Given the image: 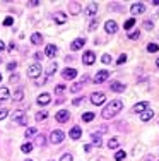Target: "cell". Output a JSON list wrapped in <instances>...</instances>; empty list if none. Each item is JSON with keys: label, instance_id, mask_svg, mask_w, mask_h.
Wrapping results in <instances>:
<instances>
[{"label": "cell", "instance_id": "1", "mask_svg": "<svg viewBox=\"0 0 159 161\" xmlns=\"http://www.w3.org/2000/svg\"><path fill=\"white\" fill-rule=\"evenodd\" d=\"M122 108H123V101H120V99H113V101H110V103L103 108L101 117L106 118V120H110V118H113L117 113L122 112Z\"/></svg>", "mask_w": 159, "mask_h": 161}, {"label": "cell", "instance_id": "2", "mask_svg": "<svg viewBox=\"0 0 159 161\" xmlns=\"http://www.w3.org/2000/svg\"><path fill=\"white\" fill-rule=\"evenodd\" d=\"M41 72H43V67H41V63L40 62H34V63H31L28 67V77H31V79H38V77L41 76Z\"/></svg>", "mask_w": 159, "mask_h": 161}, {"label": "cell", "instance_id": "3", "mask_svg": "<svg viewBox=\"0 0 159 161\" xmlns=\"http://www.w3.org/2000/svg\"><path fill=\"white\" fill-rule=\"evenodd\" d=\"M89 99L94 106H101L103 103H106V94L104 93H92Z\"/></svg>", "mask_w": 159, "mask_h": 161}, {"label": "cell", "instance_id": "4", "mask_svg": "<svg viewBox=\"0 0 159 161\" xmlns=\"http://www.w3.org/2000/svg\"><path fill=\"white\" fill-rule=\"evenodd\" d=\"M63 139H65V134H63V130L55 129L53 132L50 134V140H51V144H62Z\"/></svg>", "mask_w": 159, "mask_h": 161}, {"label": "cell", "instance_id": "5", "mask_svg": "<svg viewBox=\"0 0 159 161\" xmlns=\"http://www.w3.org/2000/svg\"><path fill=\"white\" fill-rule=\"evenodd\" d=\"M94 62H96V53L92 50H86L82 55V63L84 65H92Z\"/></svg>", "mask_w": 159, "mask_h": 161}, {"label": "cell", "instance_id": "6", "mask_svg": "<svg viewBox=\"0 0 159 161\" xmlns=\"http://www.w3.org/2000/svg\"><path fill=\"white\" fill-rule=\"evenodd\" d=\"M130 12H132V15L144 14V12H145V4H142V2H135V4H132Z\"/></svg>", "mask_w": 159, "mask_h": 161}, {"label": "cell", "instance_id": "7", "mask_svg": "<svg viewBox=\"0 0 159 161\" xmlns=\"http://www.w3.org/2000/svg\"><path fill=\"white\" fill-rule=\"evenodd\" d=\"M75 76H77V70L72 69V67H67V69L62 70V77L65 81H72V79H75Z\"/></svg>", "mask_w": 159, "mask_h": 161}, {"label": "cell", "instance_id": "8", "mask_svg": "<svg viewBox=\"0 0 159 161\" xmlns=\"http://www.w3.org/2000/svg\"><path fill=\"white\" fill-rule=\"evenodd\" d=\"M36 103L40 106H46V105L51 103V96H50L48 93H41V94L38 96V99H36Z\"/></svg>", "mask_w": 159, "mask_h": 161}, {"label": "cell", "instance_id": "9", "mask_svg": "<svg viewBox=\"0 0 159 161\" xmlns=\"http://www.w3.org/2000/svg\"><path fill=\"white\" fill-rule=\"evenodd\" d=\"M84 45H86V38H82V36H81V38H75L74 41L70 43V50H72V51H77V50L82 48Z\"/></svg>", "mask_w": 159, "mask_h": 161}, {"label": "cell", "instance_id": "10", "mask_svg": "<svg viewBox=\"0 0 159 161\" xmlns=\"http://www.w3.org/2000/svg\"><path fill=\"white\" fill-rule=\"evenodd\" d=\"M108 77H110V72H108V70H99L96 76H94V79H92V81H94L96 84H101V82H104Z\"/></svg>", "mask_w": 159, "mask_h": 161}, {"label": "cell", "instance_id": "11", "mask_svg": "<svg viewBox=\"0 0 159 161\" xmlns=\"http://www.w3.org/2000/svg\"><path fill=\"white\" fill-rule=\"evenodd\" d=\"M55 118H56V122H58V124H65V122L70 118L69 110H60V112L55 115Z\"/></svg>", "mask_w": 159, "mask_h": 161}, {"label": "cell", "instance_id": "12", "mask_svg": "<svg viewBox=\"0 0 159 161\" xmlns=\"http://www.w3.org/2000/svg\"><path fill=\"white\" fill-rule=\"evenodd\" d=\"M104 31L108 33V35H115L118 31V24L115 21H106V24H104Z\"/></svg>", "mask_w": 159, "mask_h": 161}, {"label": "cell", "instance_id": "13", "mask_svg": "<svg viewBox=\"0 0 159 161\" xmlns=\"http://www.w3.org/2000/svg\"><path fill=\"white\" fill-rule=\"evenodd\" d=\"M69 135H70V139H74V140L81 139V137H82V129H81L79 125L72 127V129H70V132H69Z\"/></svg>", "mask_w": 159, "mask_h": 161}, {"label": "cell", "instance_id": "14", "mask_svg": "<svg viewBox=\"0 0 159 161\" xmlns=\"http://www.w3.org/2000/svg\"><path fill=\"white\" fill-rule=\"evenodd\" d=\"M56 53H58V48H56L55 45H46V48H45V55L48 57V58H55Z\"/></svg>", "mask_w": 159, "mask_h": 161}, {"label": "cell", "instance_id": "15", "mask_svg": "<svg viewBox=\"0 0 159 161\" xmlns=\"http://www.w3.org/2000/svg\"><path fill=\"white\" fill-rule=\"evenodd\" d=\"M110 89L111 91H115V93H123L125 89H127V86L122 84V82H118V81H113L110 84Z\"/></svg>", "mask_w": 159, "mask_h": 161}, {"label": "cell", "instance_id": "16", "mask_svg": "<svg viewBox=\"0 0 159 161\" xmlns=\"http://www.w3.org/2000/svg\"><path fill=\"white\" fill-rule=\"evenodd\" d=\"M53 21H55L56 24H65V22H67V14H65V12H55V14H53Z\"/></svg>", "mask_w": 159, "mask_h": 161}, {"label": "cell", "instance_id": "17", "mask_svg": "<svg viewBox=\"0 0 159 161\" xmlns=\"http://www.w3.org/2000/svg\"><path fill=\"white\" fill-rule=\"evenodd\" d=\"M84 14L87 15V17L96 15L97 14V5H96V4H91V5H87V7H86V10H84Z\"/></svg>", "mask_w": 159, "mask_h": 161}, {"label": "cell", "instance_id": "18", "mask_svg": "<svg viewBox=\"0 0 159 161\" xmlns=\"http://www.w3.org/2000/svg\"><path fill=\"white\" fill-rule=\"evenodd\" d=\"M69 10H70V14L72 15H79L81 14V10H82V7H81L77 2H72V4L69 5Z\"/></svg>", "mask_w": 159, "mask_h": 161}, {"label": "cell", "instance_id": "19", "mask_svg": "<svg viewBox=\"0 0 159 161\" xmlns=\"http://www.w3.org/2000/svg\"><path fill=\"white\" fill-rule=\"evenodd\" d=\"M152 117H154V112H152L151 108H147L145 112L140 113V120L142 122H149V120H152Z\"/></svg>", "mask_w": 159, "mask_h": 161}, {"label": "cell", "instance_id": "20", "mask_svg": "<svg viewBox=\"0 0 159 161\" xmlns=\"http://www.w3.org/2000/svg\"><path fill=\"white\" fill-rule=\"evenodd\" d=\"M22 98H24V91H22V89H15L14 94H12V101H15V103H21Z\"/></svg>", "mask_w": 159, "mask_h": 161}, {"label": "cell", "instance_id": "21", "mask_svg": "<svg viewBox=\"0 0 159 161\" xmlns=\"http://www.w3.org/2000/svg\"><path fill=\"white\" fill-rule=\"evenodd\" d=\"M31 43H33V45H41L43 43V35L41 33H33V35H31Z\"/></svg>", "mask_w": 159, "mask_h": 161}, {"label": "cell", "instance_id": "22", "mask_svg": "<svg viewBox=\"0 0 159 161\" xmlns=\"http://www.w3.org/2000/svg\"><path fill=\"white\" fill-rule=\"evenodd\" d=\"M147 110V101H140V103H137V105L133 106V112L135 113H142Z\"/></svg>", "mask_w": 159, "mask_h": 161}, {"label": "cell", "instance_id": "23", "mask_svg": "<svg viewBox=\"0 0 159 161\" xmlns=\"http://www.w3.org/2000/svg\"><path fill=\"white\" fill-rule=\"evenodd\" d=\"M9 98H10L9 87H5V86H0V101H4V99H9Z\"/></svg>", "mask_w": 159, "mask_h": 161}, {"label": "cell", "instance_id": "24", "mask_svg": "<svg viewBox=\"0 0 159 161\" xmlns=\"http://www.w3.org/2000/svg\"><path fill=\"white\" fill-rule=\"evenodd\" d=\"M106 146L110 147V149H118V147H120V140H118V137H111V139L106 142Z\"/></svg>", "mask_w": 159, "mask_h": 161}, {"label": "cell", "instance_id": "25", "mask_svg": "<svg viewBox=\"0 0 159 161\" xmlns=\"http://www.w3.org/2000/svg\"><path fill=\"white\" fill-rule=\"evenodd\" d=\"M56 69H58V65H56V62H50V65H48V69H46V76H53L56 72Z\"/></svg>", "mask_w": 159, "mask_h": 161}, {"label": "cell", "instance_id": "26", "mask_svg": "<svg viewBox=\"0 0 159 161\" xmlns=\"http://www.w3.org/2000/svg\"><path fill=\"white\" fill-rule=\"evenodd\" d=\"M92 142H94V146H96V147H101V146H103V142H101V132L92 134Z\"/></svg>", "mask_w": 159, "mask_h": 161}, {"label": "cell", "instance_id": "27", "mask_svg": "<svg viewBox=\"0 0 159 161\" xmlns=\"http://www.w3.org/2000/svg\"><path fill=\"white\" fill-rule=\"evenodd\" d=\"M26 137H33V135H38V129L36 127H28V130L24 132Z\"/></svg>", "mask_w": 159, "mask_h": 161}, {"label": "cell", "instance_id": "28", "mask_svg": "<svg viewBox=\"0 0 159 161\" xmlns=\"http://www.w3.org/2000/svg\"><path fill=\"white\" fill-rule=\"evenodd\" d=\"M94 117H96V115H94L92 112H86L82 117H81V118H82L84 122H92V120H94Z\"/></svg>", "mask_w": 159, "mask_h": 161}, {"label": "cell", "instance_id": "29", "mask_svg": "<svg viewBox=\"0 0 159 161\" xmlns=\"http://www.w3.org/2000/svg\"><path fill=\"white\" fill-rule=\"evenodd\" d=\"M133 26H135V19H133V17H130V19H127V21H125L123 29H127V31H128V29H132Z\"/></svg>", "mask_w": 159, "mask_h": 161}, {"label": "cell", "instance_id": "30", "mask_svg": "<svg viewBox=\"0 0 159 161\" xmlns=\"http://www.w3.org/2000/svg\"><path fill=\"white\" fill-rule=\"evenodd\" d=\"M24 115H26V113L22 112V110H15V112L12 113V120H15V122H19V120H21L22 117H24Z\"/></svg>", "mask_w": 159, "mask_h": 161}, {"label": "cell", "instance_id": "31", "mask_svg": "<svg viewBox=\"0 0 159 161\" xmlns=\"http://www.w3.org/2000/svg\"><path fill=\"white\" fill-rule=\"evenodd\" d=\"M101 62H103L104 65H110V63L113 62V58H111L110 53H103V55H101Z\"/></svg>", "mask_w": 159, "mask_h": 161}, {"label": "cell", "instance_id": "32", "mask_svg": "<svg viewBox=\"0 0 159 161\" xmlns=\"http://www.w3.org/2000/svg\"><path fill=\"white\" fill-rule=\"evenodd\" d=\"M45 142H46V137H45V135H40V134H38V135H36V146H40V147H43L45 146Z\"/></svg>", "mask_w": 159, "mask_h": 161}, {"label": "cell", "instance_id": "33", "mask_svg": "<svg viewBox=\"0 0 159 161\" xmlns=\"http://www.w3.org/2000/svg\"><path fill=\"white\" fill-rule=\"evenodd\" d=\"M147 51H149V53H156V51H159V45L158 43H149V45H147Z\"/></svg>", "mask_w": 159, "mask_h": 161}, {"label": "cell", "instance_id": "34", "mask_svg": "<svg viewBox=\"0 0 159 161\" xmlns=\"http://www.w3.org/2000/svg\"><path fill=\"white\" fill-rule=\"evenodd\" d=\"M46 118H48V112H45V110H43V112H38V113H36V120H38V122L46 120Z\"/></svg>", "mask_w": 159, "mask_h": 161}, {"label": "cell", "instance_id": "35", "mask_svg": "<svg viewBox=\"0 0 159 161\" xmlns=\"http://www.w3.org/2000/svg\"><path fill=\"white\" fill-rule=\"evenodd\" d=\"M125 158H127V153H125V151H117V153H115V160L117 161H123Z\"/></svg>", "mask_w": 159, "mask_h": 161}, {"label": "cell", "instance_id": "36", "mask_svg": "<svg viewBox=\"0 0 159 161\" xmlns=\"http://www.w3.org/2000/svg\"><path fill=\"white\" fill-rule=\"evenodd\" d=\"M82 89V82H74V84L70 86V91L72 93H79Z\"/></svg>", "mask_w": 159, "mask_h": 161}, {"label": "cell", "instance_id": "37", "mask_svg": "<svg viewBox=\"0 0 159 161\" xmlns=\"http://www.w3.org/2000/svg\"><path fill=\"white\" fill-rule=\"evenodd\" d=\"M21 151H22V153H31V151H33V144H31V142L22 144V146H21Z\"/></svg>", "mask_w": 159, "mask_h": 161}, {"label": "cell", "instance_id": "38", "mask_svg": "<svg viewBox=\"0 0 159 161\" xmlns=\"http://www.w3.org/2000/svg\"><path fill=\"white\" fill-rule=\"evenodd\" d=\"M128 38H130V40H138V38H140V29H135V31H132L130 35H128Z\"/></svg>", "mask_w": 159, "mask_h": 161}, {"label": "cell", "instance_id": "39", "mask_svg": "<svg viewBox=\"0 0 159 161\" xmlns=\"http://www.w3.org/2000/svg\"><path fill=\"white\" fill-rule=\"evenodd\" d=\"M144 29H147V31H152L154 29V22L149 19V21H144Z\"/></svg>", "mask_w": 159, "mask_h": 161}, {"label": "cell", "instance_id": "40", "mask_svg": "<svg viewBox=\"0 0 159 161\" xmlns=\"http://www.w3.org/2000/svg\"><path fill=\"white\" fill-rule=\"evenodd\" d=\"M84 103V96H77V98H74V101H72V105L74 106H79Z\"/></svg>", "mask_w": 159, "mask_h": 161}, {"label": "cell", "instance_id": "41", "mask_svg": "<svg viewBox=\"0 0 159 161\" xmlns=\"http://www.w3.org/2000/svg\"><path fill=\"white\" fill-rule=\"evenodd\" d=\"M65 89H67V87H65L63 84H58L55 87V94H63V93H65Z\"/></svg>", "mask_w": 159, "mask_h": 161}, {"label": "cell", "instance_id": "42", "mask_svg": "<svg viewBox=\"0 0 159 161\" xmlns=\"http://www.w3.org/2000/svg\"><path fill=\"white\" fill-rule=\"evenodd\" d=\"M125 62H127V55H125V53H122V55L118 57V60H117V63H118V65H123Z\"/></svg>", "mask_w": 159, "mask_h": 161}, {"label": "cell", "instance_id": "43", "mask_svg": "<svg viewBox=\"0 0 159 161\" xmlns=\"http://www.w3.org/2000/svg\"><path fill=\"white\" fill-rule=\"evenodd\" d=\"M12 24H14V17H10V15H9V17L4 19V26H12Z\"/></svg>", "mask_w": 159, "mask_h": 161}, {"label": "cell", "instance_id": "44", "mask_svg": "<svg viewBox=\"0 0 159 161\" xmlns=\"http://www.w3.org/2000/svg\"><path fill=\"white\" fill-rule=\"evenodd\" d=\"M97 26H99V22H97L96 19H94V21H91V24H89V31H96Z\"/></svg>", "mask_w": 159, "mask_h": 161}, {"label": "cell", "instance_id": "45", "mask_svg": "<svg viewBox=\"0 0 159 161\" xmlns=\"http://www.w3.org/2000/svg\"><path fill=\"white\" fill-rule=\"evenodd\" d=\"M60 161H74V156H72L70 153H65L62 156V160H60Z\"/></svg>", "mask_w": 159, "mask_h": 161}, {"label": "cell", "instance_id": "46", "mask_svg": "<svg viewBox=\"0 0 159 161\" xmlns=\"http://www.w3.org/2000/svg\"><path fill=\"white\" fill-rule=\"evenodd\" d=\"M17 69V62H10V63H7V70H10V72H12V70H15Z\"/></svg>", "mask_w": 159, "mask_h": 161}, {"label": "cell", "instance_id": "47", "mask_svg": "<svg viewBox=\"0 0 159 161\" xmlns=\"http://www.w3.org/2000/svg\"><path fill=\"white\" fill-rule=\"evenodd\" d=\"M7 115H9V112L5 110V108H0V120H4Z\"/></svg>", "mask_w": 159, "mask_h": 161}, {"label": "cell", "instance_id": "48", "mask_svg": "<svg viewBox=\"0 0 159 161\" xmlns=\"http://www.w3.org/2000/svg\"><path fill=\"white\" fill-rule=\"evenodd\" d=\"M10 82L14 84V82H19V74H12L10 76Z\"/></svg>", "mask_w": 159, "mask_h": 161}, {"label": "cell", "instance_id": "49", "mask_svg": "<svg viewBox=\"0 0 159 161\" xmlns=\"http://www.w3.org/2000/svg\"><path fill=\"white\" fill-rule=\"evenodd\" d=\"M15 48H17V45H15V43L14 41H12V43H10V45H9V51H10V53H14V51H15Z\"/></svg>", "mask_w": 159, "mask_h": 161}, {"label": "cell", "instance_id": "50", "mask_svg": "<svg viewBox=\"0 0 159 161\" xmlns=\"http://www.w3.org/2000/svg\"><path fill=\"white\" fill-rule=\"evenodd\" d=\"M38 5H40L38 0H31V2H28V7H38Z\"/></svg>", "mask_w": 159, "mask_h": 161}, {"label": "cell", "instance_id": "51", "mask_svg": "<svg viewBox=\"0 0 159 161\" xmlns=\"http://www.w3.org/2000/svg\"><path fill=\"white\" fill-rule=\"evenodd\" d=\"M17 124H19V125H26V124H28V115H24V117H22Z\"/></svg>", "mask_w": 159, "mask_h": 161}, {"label": "cell", "instance_id": "52", "mask_svg": "<svg viewBox=\"0 0 159 161\" xmlns=\"http://www.w3.org/2000/svg\"><path fill=\"white\" fill-rule=\"evenodd\" d=\"M43 57H45V53H41V51H38V53L34 55V58H36V60H43Z\"/></svg>", "mask_w": 159, "mask_h": 161}, {"label": "cell", "instance_id": "53", "mask_svg": "<svg viewBox=\"0 0 159 161\" xmlns=\"http://www.w3.org/2000/svg\"><path fill=\"white\" fill-rule=\"evenodd\" d=\"M46 82V79H36V84L40 86V84H45Z\"/></svg>", "mask_w": 159, "mask_h": 161}, {"label": "cell", "instance_id": "54", "mask_svg": "<svg viewBox=\"0 0 159 161\" xmlns=\"http://www.w3.org/2000/svg\"><path fill=\"white\" fill-rule=\"evenodd\" d=\"M4 50H5V43H4V41H2V40H0V53H2Z\"/></svg>", "mask_w": 159, "mask_h": 161}, {"label": "cell", "instance_id": "55", "mask_svg": "<svg viewBox=\"0 0 159 161\" xmlns=\"http://www.w3.org/2000/svg\"><path fill=\"white\" fill-rule=\"evenodd\" d=\"M152 5H159V0H154V2H152Z\"/></svg>", "mask_w": 159, "mask_h": 161}, {"label": "cell", "instance_id": "56", "mask_svg": "<svg viewBox=\"0 0 159 161\" xmlns=\"http://www.w3.org/2000/svg\"><path fill=\"white\" fill-rule=\"evenodd\" d=\"M156 65H158V69H159V58H158V60H156Z\"/></svg>", "mask_w": 159, "mask_h": 161}, {"label": "cell", "instance_id": "57", "mask_svg": "<svg viewBox=\"0 0 159 161\" xmlns=\"http://www.w3.org/2000/svg\"><path fill=\"white\" fill-rule=\"evenodd\" d=\"M0 82H2V74H0Z\"/></svg>", "mask_w": 159, "mask_h": 161}, {"label": "cell", "instance_id": "58", "mask_svg": "<svg viewBox=\"0 0 159 161\" xmlns=\"http://www.w3.org/2000/svg\"><path fill=\"white\" fill-rule=\"evenodd\" d=\"M26 161H31V160H26Z\"/></svg>", "mask_w": 159, "mask_h": 161}, {"label": "cell", "instance_id": "59", "mask_svg": "<svg viewBox=\"0 0 159 161\" xmlns=\"http://www.w3.org/2000/svg\"><path fill=\"white\" fill-rule=\"evenodd\" d=\"M50 161H53V160H50Z\"/></svg>", "mask_w": 159, "mask_h": 161}]
</instances>
